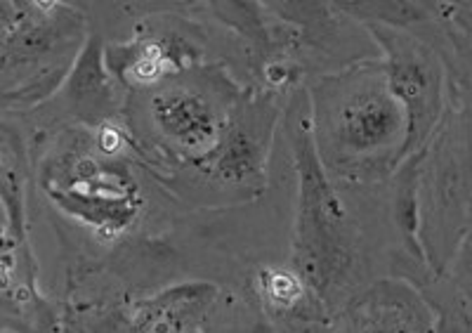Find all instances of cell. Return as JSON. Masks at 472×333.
I'll return each instance as SVG.
<instances>
[{
	"label": "cell",
	"mask_w": 472,
	"mask_h": 333,
	"mask_svg": "<svg viewBox=\"0 0 472 333\" xmlns=\"http://www.w3.org/2000/svg\"><path fill=\"white\" fill-rule=\"evenodd\" d=\"M380 43L390 57L387 87L406 111V128L413 137L425 123H432L439 104V71L435 57L409 36L380 29Z\"/></svg>",
	"instance_id": "2"
},
{
	"label": "cell",
	"mask_w": 472,
	"mask_h": 333,
	"mask_svg": "<svg viewBox=\"0 0 472 333\" xmlns=\"http://www.w3.org/2000/svg\"><path fill=\"white\" fill-rule=\"evenodd\" d=\"M347 87L331 114L333 144L354 156L390 147L406 123L404 106L390 93L387 78L364 74Z\"/></svg>",
	"instance_id": "1"
},
{
	"label": "cell",
	"mask_w": 472,
	"mask_h": 333,
	"mask_svg": "<svg viewBox=\"0 0 472 333\" xmlns=\"http://www.w3.org/2000/svg\"><path fill=\"white\" fill-rule=\"evenodd\" d=\"M151 114L168 140L187 149H206L217 137V118L213 106L196 93L175 87L151 99Z\"/></svg>",
	"instance_id": "3"
}]
</instances>
